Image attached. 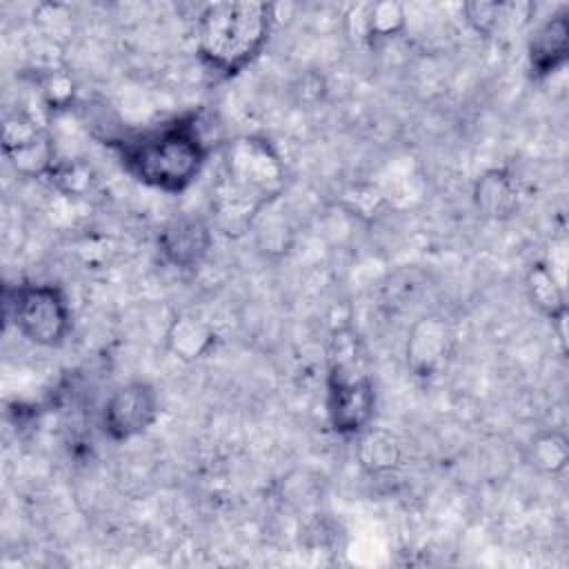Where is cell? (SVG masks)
I'll return each mask as SVG.
<instances>
[{
  "label": "cell",
  "instance_id": "cell-1",
  "mask_svg": "<svg viewBox=\"0 0 569 569\" xmlns=\"http://www.w3.org/2000/svg\"><path fill=\"white\" fill-rule=\"evenodd\" d=\"M118 149L136 180L167 193L184 191L200 176L209 156L196 113L124 140Z\"/></svg>",
  "mask_w": 569,
  "mask_h": 569
},
{
  "label": "cell",
  "instance_id": "cell-2",
  "mask_svg": "<svg viewBox=\"0 0 569 569\" xmlns=\"http://www.w3.org/2000/svg\"><path fill=\"white\" fill-rule=\"evenodd\" d=\"M284 164L273 144L258 136L236 138L224 156L222 180L216 191V209L227 229H242L280 193Z\"/></svg>",
  "mask_w": 569,
  "mask_h": 569
},
{
  "label": "cell",
  "instance_id": "cell-3",
  "mask_svg": "<svg viewBox=\"0 0 569 569\" xmlns=\"http://www.w3.org/2000/svg\"><path fill=\"white\" fill-rule=\"evenodd\" d=\"M271 7L264 2H213L196 24V49L207 67L222 76L242 71L264 47Z\"/></svg>",
  "mask_w": 569,
  "mask_h": 569
},
{
  "label": "cell",
  "instance_id": "cell-4",
  "mask_svg": "<svg viewBox=\"0 0 569 569\" xmlns=\"http://www.w3.org/2000/svg\"><path fill=\"white\" fill-rule=\"evenodd\" d=\"M7 318L18 331L36 345H60L71 327V309L64 293L56 284H18L4 293Z\"/></svg>",
  "mask_w": 569,
  "mask_h": 569
},
{
  "label": "cell",
  "instance_id": "cell-5",
  "mask_svg": "<svg viewBox=\"0 0 569 569\" xmlns=\"http://www.w3.org/2000/svg\"><path fill=\"white\" fill-rule=\"evenodd\" d=\"M325 407L329 425L342 436H353L369 427L376 409V389L353 358H336L331 362Z\"/></svg>",
  "mask_w": 569,
  "mask_h": 569
},
{
  "label": "cell",
  "instance_id": "cell-6",
  "mask_svg": "<svg viewBox=\"0 0 569 569\" xmlns=\"http://www.w3.org/2000/svg\"><path fill=\"white\" fill-rule=\"evenodd\" d=\"M158 396L147 382H129L116 389L102 409V429L116 440H129L144 433L158 418Z\"/></svg>",
  "mask_w": 569,
  "mask_h": 569
},
{
  "label": "cell",
  "instance_id": "cell-7",
  "mask_svg": "<svg viewBox=\"0 0 569 569\" xmlns=\"http://www.w3.org/2000/svg\"><path fill=\"white\" fill-rule=\"evenodd\" d=\"M2 149L16 171L24 176H40L53 167V147L38 122L22 111L4 120Z\"/></svg>",
  "mask_w": 569,
  "mask_h": 569
},
{
  "label": "cell",
  "instance_id": "cell-8",
  "mask_svg": "<svg viewBox=\"0 0 569 569\" xmlns=\"http://www.w3.org/2000/svg\"><path fill=\"white\" fill-rule=\"evenodd\" d=\"M453 331L440 316L420 318L407 338V367L413 376L431 378L442 371L451 358Z\"/></svg>",
  "mask_w": 569,
  "mask_h": 569
},
{
  "label": "cell",
  "instance_id": "cell-9",
  "mask_svg": "<svg viewBox=\"0 0 569 569\" xmlns=\"http://www.w3.org/2000/svg\"><path fill=\"white\" fill-rule=\"evenodd\" d=\"M158 249L169 264L193 269L211 249V229L202 218L178 216L160 229Z\"/></svg>",
  "mask_w": 569,
  "mask_h": 569
},
{
  "label": "cell",
  "instance_id": "cell-10",
  "mask_svg": "<svg viewBox=\"0 0 569 569\" xmlns=\"http://www.w3.org/2000/svg\"><path fill=\"white\" fill-rule=\"evenodd\" d=\"M569 53V13L562 9L545 20L529 40V71L536 80L553 76Z\"/></svg>",
  "mask_w": 569,
  "mask_h": 569
},
{
  "label": "cell",
  "instance_id": "cell-11",
  "mask_svg": "<svg viewBox=\"0 0 569 569\" xmlns=\"http://www.w3.org/2000/svg\"><path fill=\"white\" fill-rule=\"evenodd\" d=\"M476 209L493 220L509 218L518 207V187L505 169L485 171L473 187Z\"/></svg>",
  "mask_w": 569,
  "mask_h": 569
},
{
  "label": "cell",
  "instance_id": "cell-12",
  "mask_svg": "<svg viewBox=\"0 0 569 569\" xmlns=\"http://www.w3.org/2000/svg\"><path fill=\"white\" fill-rule=\"evenodd\" d=\"M164 342H167V349L173 353V358L193 362L211 351V347L216 345V333L204 320L182 313V316H176L173 322L169 325Z\"/></svg>",
  "mask_w": 569,
  "mask_h": 569
},
{
  "label": "cell",
  "instance_id": "cell-13",
  "mask_svg": "<svg viewBox=\"0 0 569 569\" xmlns=\"http://www.w3.org/2000/svg\"><path fill=\"white\" fill-rule=\"evenodd\" d=\"M349 22H356L353 33L360 40H387L393 38L405 27V9L396 2H373L360 4L351 11Z\"/></svg>",
  "mask_w": 569,
  "mask_h": 569
},
{
  "label": "cell",
  "instance_id": "cell-14",
  "mask_svg": "<svg viewBox=\"0 0 569 569\" xmlns=\"http://www.w3.org/2000/svg\"><path fill=\"white\" fill-rule=\"evenodd\" d=\"M527 289L533 305L547 313L551 320L565 325V291L562 284L556 280L553 271L545 262L531 264L527 273Z\"/></svg>",
  "mask_w": 569,
  "mask_h": 569
},
{
  "label": "cell",
  "instance_id": "cell-15",
  "mask_svg": "<svg viewBox=\"0 0 569 569\" xmlns=\"http://www.w3.org/2000/svg\"><path fill=\"white\" fill-rule=\"evenodd\" d=\"M533 462L549 473L560 471L567 462V440L558 433L542 436L533 445Z\"/></svg>",
  "mask_w": 569,
  "mask_h": 569
},
{
  "label": "cell",
  "instance_id": "cell-16",
  "mask_svg": "<svg viewBox=\"0 0 569 569\" xmlns=\"http://www.w3.org/2000/svg\"><path fill=\"white\" fill-rule=\"evenodd\" d=\"M396 456H398V449H396L393 440L385 433H369L362 440V460H365V465H369L373 469L393 465Z\"/></svg>",
  "mask_w": 569,
  "mask_h": 569
}]
</instances>
